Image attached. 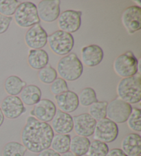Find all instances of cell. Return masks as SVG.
<instances>
[{"instance_id":"6da1fadb","label":"cell","mask_w":141,"mask_h":156,"mask_svg":"<svg viewBox=\"0 0 141 156\" xmlns=\"http://www.w3.org/2000/svg\"><path fill=\"white\" fill-rule=\"evenodd\" d=\"M54 136L55 132L50 125L30 115L21 131V139L27 150L39 153L49 149Z\"/></svg>"},{"instance_id":"7a4b0ae2","label":"cell","mask_w":141,"mask_h":156,"mask_svg":"<svg viewBox=\"0 0 141 156\" xmlns=\"http://www.w3.org/2000/svg\"><path fill=\"white\" fill-rule=\"evenodd\" d=\"M118 98L130 105L136 104L141 101V76L136 74L134 76L123 78L117 86Z\"/></svg>"},{"instance_id":"3957f363","label":"cell","mask_w":141,"mask_h":156,"mask_svg":"<svg viewBox=\"0 0 141 156\" xmlns=\"http://www.w3.org/2000/svg\"><path fill=\"white\" fill-rule=\"evenodd\" d=\"M56 72L66 81H74L82 75L83 66L77 54L70 52L59 61Z\"/></svg>"},{"instance_id":"277c9868","label":"cell","mask_w":141,"mask_h":156,"mask_svg":"<svg viewBox=\"0 0 141 156\" xmlns=\"http://www.w3.org/2000/svg\"><path fill=\"white\" fill-rule=\"evenodd\" d=\"M48 43L54 53L59 56H66L71 52L74 39L72 34L59 30L48 35Z\"/></svg>"},{"instance_id":"5b68a950","label":"cell","mask_w":141,"mask_h":156,"mask_svg":"<svg viewBox=\"0 0 141 156\" xmlns=\"http://www.w3.org/2000/svg\"><path fill=\"white\" fill-rule=\"evenodd\" d=\"M113 68L116 74L123 79L134 76L138 74L139 63L134 53L127 51L116 57Z\"/></svg>"},{"instance_id":"8992f818","label":"cell","mask_w":141,"mask_h":156,"mask_svg":"<svg viewBox=\"0 0 141 156\" xmlns=\"http://www.w3.org/2000/svg\"><path fill=\"white\" fill-rule=\"evenodd\" d=\"M15 21L21 28H31L40 23L37 6L31 2H24L15 12Z\"/></svg>"},{"instance_id":"52a82bcc","label":"cell","mask_w":141,"mask_h":156,"mask_svg":"<svg viewBox=\"0 0 141 156\" xmlns=\"http://www.w3.org/2000/svg\"><path fill=\"white\" fill-rule=\"evenodd\" d=\"M132 108L130 104L118 98H115L107 104L106 118L116 124H123L127 122Z\"/></svg>"},{"instance_id":"ba28073f","label":"cell","mask_w":141,"mask_h":156,"mask_svg":"<svg viewBox=\"0 0 141 156\" xmlns=\"http://www.w3.org/2000/svg\"><path fill=\"white\" fill-rule=\"evenodd\" d=\"M119 129L117 124L108 118L96 121L94 138L105 143H111L115 141L118 136Z\"/></svg>"},{"instance_id":"9c48e42d","label":"cell","mask_w":141,"mask_h":156,"mask_svg":"<svg viewBox=\"0 0 141 156\" xmlns=\"http://www.w3.org/2000/svg\"><path fill=\"white\" fill-rule=\"evenodd\" d=\"M82 12L67 10L60 13L58 18V26L60 30L72 34L78 31L81 26Z\"/></svg>"},{"instance_id":"30bf717a","label":"cell","mask_w":141,"mask_h":156,"mask_svg":"<svg viewBox=\"0 0 141 156\" xmlns=\"http://www.w3.org/2000/svg\"><path fill=\"white\" fill-rule=\"evenodd\" d=\"M60 0H42L37 5V12L40 20L50 23L58 20L60 15Z\"/></svg>"},{"instance_id":"8fae6325","label":"cell","mask_w":141,"mask_h":156,"mask_svg":"<svg viewBox=\"0 0 141 156\" xmlns=\"http://www.w3.org/2000/svg\"><path fill=\"white\" fill-rule=\"evenodd\" d=\"M48 37L47 33L40 23L36 24L31 27L26 33V44L32 50L42 49L47 44Z\"/></svg>"},{"instance_id":"7c38bea8","label":"cell","mask_w":141,"mask_h":156,"mask_svg":"<svg viewBox=\"0 0 141 156\" xmlns=\"http://www.w3.org/2000/svg\"><path fill=\"white\" fill-rule=\"evenodd\" d=\"M0 108L4 117L16 119L26 112L24 104L17 96H8L2 101Z\"/></svg>"},{"instance_id":"4fadbf2b","label":"cell","mask_w":141,"mask_h":156,"mask_svg":"<svg viewBox=\"0 0 141 156\" xmlns=\"http://www.w3.org/2000/svg\"><path fill=\"white\" fill-rule=\"evenodd\" d=\"M56 112L55 104L49 99H41L34 105L31 111V116L44 122H50L52 120Z\"/></svg>"},{"instance_id":"5bb4252c","label":"cell","mask_w":141,"mask_h":156,"mask_svg":"<svg viewBox=\"0 0 141 156\" xmlns=\"http://www.w3.org/2000/svg\"><path fill=\"white\" fill-rule=\"evenodd\" d=\"M73 129L77 136L89 137L94 134L96 120L87 113L81 114L72 117Z\"/></svg>"},{"instance_id":"9a60e30c","label":"cell","mask_w":141,"mask_h":156,"mask_svg":"<svg viewBox=\"0 0 141 156\" xmlns=\"http://www.w3.org/2000/svg\"><path fill=\"white\" fill-rule=\"evenodd\" d=\"M122 22L129 34H134L141 28V8L138 6L127 7L122 14Z\"/></svg>"},{"instance_id":"2e32d148","label":"cell","mask_w":141,"mask_h":156,"mask_svg":"<svg viewBox=\"0 0 141 156\" xmlns=\"http://www.w3.org/2000/svg\"><path fill=\"white\" fill-rule=\"evenodd\" d=\"M103 57V50L98 45H89L81 50V63L89 68L99 65Z\"/></svg>"},{"instance_id":"e0dca14e","label":"cell","mask_w":141,"mask_h":156,"mask_svg":"<svg viewBox=\"0 0 141 156\" xmlns=\"http://www.w3.org/2000/svg\"><path fill=\"white\" fill-rule=\"evenodd\" d=\"M55 99L59 110L67 114L74 112L79 106L78 95L71 90L55 96Z\"/></svg>"},{"instance_id":"ac0fdd59","label":"cell","mask_w":141,"mask_h":156,"mask_svg":"<svg viewBox=\"0 0 141 156\" xmlns=\"http://www.w3.org/2000/svg\"><path fill=\"white\" fill-rule=\"evenodd\" d=\"M52 122L54 132L57 134H68L73 130V118L70 114L56 110Z\"/></svg>"},{"instance_id":"d6986e66","label":"cell","mask_w":141,"mask_h":156,"mask_svg":"<svg viewBox=\"0 0 141 156\" xmlns=\"http://www.w3.org/2000/svg\"><path fill=\"white\" fill-rule=\"evenodd\" d=\"M121 149L127 156H136L141 153V136L132 133L127 135L121 142Z\"/></svg>"},{"instance_id":"ffe728a7","label":"cell","mask_w":141,"mask_h":156,"mask_svg":"<svg viewBox=\"0 0 141 156\" xmlns=\"http://www.w3.org/2000/svg\"><path fill=\"white\" fill-rule=\"evenodd\" d=\"M20 94L22 103L28 106L34 105L42 99L41 89L35 85H26Z\"/></svg>"},{"instance_id":"44dd1931","label":"cell","mask_w":141,"mask_h":156,"mask_svg":"<svg viewBox=\"0 0 141 156\" xmlns=\"http://www.w3.org/2000/svg\"><path fill=\"white\" fill-rule=\"evenodd\" d=\"M49 62V56L48 52L43 49L29 50L28 63L32 68L41 69L44 68Z\"/></svg>"},{"instance_id":"7402d4cb","label":"cell","mask_w":141,"mask_h":156,"mask_svg":"<svg viewBox=\"0 0 141 156\" xmlns=\"http://www.w3.org/2000/svg\"><path fill=\"white\" fill-rule=\"evenodd\" d=\"M90 140L86 137L75 136L71 138L70 150L77 156H83L88 152Z\"/></svg>"},{"instance_id":"603a6c76","label":"cell","mask_w":141,"mask_h":156,"mask_svg":"<svg viewBox=\"0 0 141 156\" xmlns=\"http://www.w3.org/2000/svg\"><path fill=\"white\" fill-rule=\"evenodd\" d=\"M26 83L15 75L7 78L4 83V89L9 96H17L21 92Z\"/></svg>"},{"instance_id":"cb8c5ba5","label":"cell","mask_w":141,"mask_h":156,"mask_svg":"<svg viewBox=\"0 0 141 156\" xmlns=\"http://www.w3.org/2000/svg\"><path fill=\"white\" fill-rule=\"evenodd\" d=\"M71 136L69 134H56L54 136L50 147L59 154L70 151Z\"/></svg>"},{"instance_id":"d4e9b609","label":"cell","mask_w":141,"mask_h":156,"mask_svg":"<svg viewBox=\"0 0 141 156\" xmlns=\"http://www.w3.org/2000/svg\"><path fill=\"white\" fill-rule=\"evenodd\" d=\"M26 148L20 142L11 141L5 144L2 150L3 156H24Z\"/></svg>"},{"instance_id":"484cf974","label":"cell","mask_w":141,"mask_h":156,"mask_svg":"<svg viewBox=\"0 0 141 156\" xmlns=\"http://www.w3.org/2000/svg\"><path fill=\"white\" fill-rule=\"evenodd\" d=\"M107 101H97L92 104L89 107L88 114L96 121L104 119L107 115Z\"/></svg>"},{"instance_id":"4316f807","label":"cell","mask_w":141,"mask_h":156,"mask_svg":"<svg viewBox=\"0 0 141 156\" xmlns=\"http://www.w3.org/2000/svg\"><path fill=\"white\" fill-rule=\"evenodd\" d=\"M79 104L83 107L90 106L98 101L96 91L91 87H85L83 89L78 96Z\"/></svg>"},{"instance_id":"83f0119b","label":"cell","mask_w":141,"mask_h":156,"mask_svg":"<svg viewBox=\"0 0 141 156\" xmlns=\"http://www.w3.org/2000/svg\"><path fill=\"white\" fill-rule=\"evenodd\" d=\"M110 149L108 145L99 140H95L90 142L87 156H106L109 152Z\"/></svg>"},{"instance_id":"f1b7e54d","label":"cell","mask_w":141,"mask_h":156,"mask_svg":"<svg viewBox=\"0 0 141 156\" xmlns=\"http://www.w3.org/2000/svg\"><path fill=\"white\" fill-rule=\"evenodd\" d=\"M38 77L40 81L44 84H51L57 78V72L52 66L48 64L44 68L39 69Z\"/></svg>"},{"instance_id":"f546056e","label":"cell","mask_w":141,"mask_h":156,"mask_svg":"<svg viewBox=\"0 0 141 156\" xmlns=\"http://www.w3.org/2000/svg\"><path fill=\"white\" fill-rule=\"evenodd\" d=\"M130 129L135 132L141 131V110L136 107L132 108L131 114L127 120Z\"/></svg>"},{"instance_id":"4dcf8cb0","label":"cell","mask_w":141,"mask_h":156,"mask_svg":"<svg viewBox=\"0 0 141 156\" xmlns=\"http://www.w3.org/2000/svg\"><path fill=\"white\" fill-rule=\"evenodd\" d=\"M20 2L17 0H1L0 14L6 17H11L15 14Z\"/></svg>"},{"instance_id":"1f68e13d","label":"cell","mask_w":141,"mask_h":156,"mask_svg":"<svg viewBox=\"0 0 141 156\" xmlns=\"http://www.w3.org/2000/svg\"><path fill=\"white\" fill-rule=\"evenodd\" d=\"M68 90L67 82L61 78H56L50 85V91L54 95L56 96L65 92Z\"/></svg>"},{"instance_id":"d6a6232c","label":"cell","mask_w":141,"mask_h":156,"mask_svg":"<svg viewBox=\"0 0 141 156\" xmlns=\"http://www.w3.org/2000/svg\"><path fill=\"white\" fill-rule=\"evenodd\" d=\"M12 20V17H6L0 14V34H4L8 30Z\"/></svg>"},{"instance_id":"836d02e7","label":"cell","mask_w":141,"mask_h":156,"mask_svg":"<svg viewBox=\"0 0 141 156\" xmlns=\"http://www.w3.org/2000/svg\"><path fill=\"white\" fill-rule=\"evenodd\" d=\"M37 156H61L59 153H56L52 149H47L38 153Z\"/></svg>"},{"instance_id":"e575fe53","label":"cell","mask_w":141,"mask_h":156,"mask_svg":"<svg viewBox=\"0 0 141 156\" xmlns=\"http://www.w3.org/2000/svg\"><path fill=\"white\" fill-rule=\"evenodd\" d=\"M106 156H127L121 149L114 148L109 151Z\"/></svg>"},{"instance_id":"d590c367","label":"cell","mask_w":141,"mask_h":156,"mask_svg":"<svg viewBox=\"0 0 141 156\" xmlns=\"http://www.w3.org/2000/svg\"><path fill=\"white\" fill-rule=\"evenodd\" d=\"M4 118H5L4 115L2 112L1 108H0V127H1V126L3 125V123L4 122Z\"/></svg>"},{"instance_id":"8d00e7d4","label":"cell","mask_w":141,"mask_h":156,"mask_svg":"<svg viewBox=\"0 0 141 156\" xmlns=\"http://www.w3.org/2000/svg\"><path fill=\"white\" fill-rule=\"evenodd\" d=\"M61 156H77L74 153H72L71 151H68V152H66L63 153V154H62V155Z\"/></svg>"},{"instance_id":"74e56055","label":"cell","mask_w":141,"mask_h":156,"mask_svg":"<svg viewBox=\"0 0 141 156\" xmlns=\"http://www.w3.org/2000/svg\"><path fill=\"white\" fill-rule=\"evenodd\" d=\"M136 156H140V155H136Z\"/></svg>"}]
</instances>
